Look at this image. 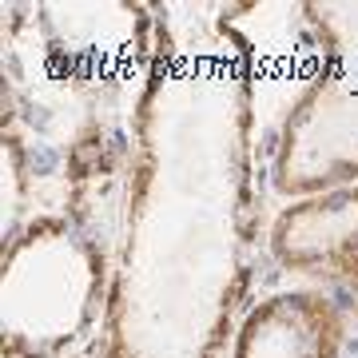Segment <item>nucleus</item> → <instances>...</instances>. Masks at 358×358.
<instances>
[{"instance_id":"nucleus-1","label":"nucleus","mask_w":358,"mask_h":358,"mask_svg":"<svg viewBox=\"0 0 358 358\" xmlns=\"http://www.w3.org/2000/svg\"><path fill=\"white\" fill-rule=\"evenodd\" d=\"M338 319L327 299L279 294L247 319L235 358H334Z\"/></svg>"}]
</instances>
